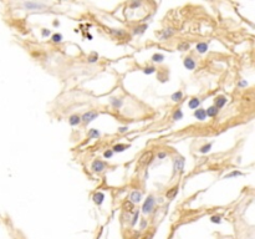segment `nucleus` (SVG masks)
Here are the masks:
<instances>
[{"instance_id":"nucleus-1","label":"nucleus","mask_w":255,"mask_h":239,"mask_svg":"<svg viewBox=\"0 0 255 239\" xmlns=\"http://www.w3.org/2000/svg\"><path fill=\"white\" fill-rule=\"evenodd\" d=\"M155 203H156V198L153 197L152 194L148 196V197L146 198L143 206H142V212H143L144 214H151V213L153 212V208H155Z\"/></svg>"},{"instance_id":"nucleus-2","label":"nucleus","mask_w":255,"mask_h":239,"mask_svg":"<svg viewBox=\"0 0 255 239\" xmlns=\"http://www.w3.org/2000/svg\"><path fill=\"white\" fill-rule=\"evenodd\" d=\"M23 8H25L26 10H42L46 9L47 5L44 3H39V2H25L21 4Z\"/></svg>"},{"instance_id":"nucleus-3","label":"nucleus","mask_w":255,"mask_h":239,"mask_svg":"<svg viewBox=\"0 0 255 239\" xmlns=\"http://www.w3.org/2000/svg\"><path fill=\"white\" fill-rule=\"evenodd\" d=\"M184 162H185V160L182 156H178V157L174 158V161H173V171H174V173H183V171H184Z\"/></svg>"},{"instance_id":"nucleus-4","label":"nucleus","mask_w":255,"mask_h":239,"mask_svg":"<svg viewBox=\"0 0 255 239\" xmlns=\"http://www.w3.org/2000/svg\"><path fill=\"white\" fill-rule=\"evenodd\" d=\"M98 117V112H96V111H88V112H86V113H83L82 115V117H81V121L83 122V123H90V122H92L93 120H96Z\"/></svg>"},{"instance_id":"nucleus-5","label":"nucleus","mask_w":255,"mask_h":239,"mask_svg":"<svg viewBox=\"0 0 255 239\" xmlns=\"http://www.w3.org/2000/svg\"><path fill=\"white\" fill-rule=\"evenodd\" d=\"M105 168H106L105 162H102V161H100V160H95V161L92 162V164H91V169H92L93 172H96V173L102 172Z\"/></svg>"},{"instance_id":"nucleus-6","label":"nucleus","mask_w":255,"mask_h":239,"mask_svg":"<svg viewBox=\"0 0 255 239\" xmlns=\"http://www.w3.org/2000/svg\"><path fill=\"white\" fill-rule=\"evenodd\" d=\"M183 65H184V67L187 69V70H189V71H192V70H194L195 69V66H197V64H195V61L190 58V56H187V58H184V60H183Z\"/></svg>"},{"instance_id":"nucleus-7","label":"nucleus","mask_w":255,"mask_h":239,"mask_svg":"<svg viewBox=\"0 0 255 239\" xmlns=\"http://www.w3.org/2000/svg\"><path fill=\"white\" fill-rule=\"evenodd\" d=\"M142 199V194L139 190H133V192L130 194V202L132 204H136V203H139Z\"/></svg>"},{"instance_id":"nucleus-8","label":"nucleus","mask_w":255,"mask_h":239,"mask_svg":"<svg viewBox=\"0 0 255 239\" xmlns=\"http://www.w3.org/2000/svg\"><path fill=\"white\" fill-rule=\"evenodd\" d=\"M174 32H176V30H174V29H172V28L164 29V30L162 31L161 36H159V40H161V41H164V40L169 39L171 36H173V35H174Z\"/></svg>"},{"instance_id":"nucleus-9","label":"nucleus","mask_w":255,"mask_h":239,"mask_svg":"<svg viewBox=\"0 0 255 239\" xmlns=\"http://www.w3.org/2000/svg\"><path fill=\"white\" fill-rule=\"evenodd\" d=\"M194 117H195L198 121H206V120H207L206 110H204V109H197V110L194 111Z\"/></svg>"},{"instance_id":"nucleus-10","label":"nucleus","mask_w":255,"mask_h":239,"mask_svg":"<svg viewBox=\"0 0 255 239\" xmlns=\"http://www.w3.org/2000/svg\"><path fill=\"white\" fill-rule=\"evenodd\" d=\"M152 160H153V153H152V152H147V153H144V155L141 157L139 163L143 164V166H148V164L152 162Z\"/></svg>"},{"instance_id":"nucleus-11","label":"nucleus","mask_w":255,"mask_h":239,"mask_svg":"<svg viewBox=\"0 0 255 239\" xmlns=\"http://www.w3.org/2000/svg\"><path fill=\"white\" fill-rule=\"evenodd\" d=\"M105 201V194L102 193V192H96L93 194V202L97 204V206H101L102 203H104Z\"/></svg>"},{"instance_id":"nucleus-12","label":"nucleus","mask_w":255,"mask_h":239,"mask_svg":"<svg viewBox=\"0 0 255 239\" xmlns=\"http://www.w3.org/2000/svg\"><path fill=\"white\" fill-rule=\"evenodd\" d=\"M195 50L199 54H206L208 51V42H198L195 46Z\"/></svg>"},{"instance_id":"nucleus-13","label":"nucleus","mask_w":255,"mask_h":239,"mask_svg":"<svg viewBox=\"0 0 255 239\" xmlns=\"http://www.w3.org/2000/svg\"><path fill=\"white\" fill-rule=\"evenodd\" d=\"M188 106H189V109H192V110H197V109H199V106H200V100H199L198 97H193V99L189 100Z\"/></svg>"},{"instance_id":"nucleus-14","label":"nucleus","mask_w":255,"mask_h":239,"mask_svg":"<svg viewBox=\"0 0 255 239\" xmlns=\"http://www.w3.org/2000/svg\"><path fill=\"white\" fill-rule=\"evenodd\" d=\"M225 104H227V97L225 96H218L217 99H215V107L219 110V109H222L223 106H225Z\"/></svg>"},{"instance_id":"nucleus-15","label":"nucleus","mask_w":255,"mask_h":239,"mask_svg":"<svg viewBox=\"0 0 255 239\" xmlns=\"http://www.w3.org/2000/svg\"><path fill=\"white\" fill-rule=\"evenodd\" d=\"M206 113H207V117H215V116H218L219 110L215 106H210L206 110Z\"/></svg>"},{"instance_id":"nucleus-16","label":"nucleus","mask_w":255,"mask_h":239,"mask_svg":"<svg viewBox=\"0 0 255 239\" xmlns=\"http://www.w3.org/2000/svg\"><path fill=\"white\" fill-rule=\"evenodd\" d=\"M69 123H70V126H72V127L79 126V125L81 123V117H80L79 115H72V116L69 118Z\"/></svg>"},{"instance_id":"nucleus-17","label":"nucleus","mask_w":255,"mask_h":239,"mask_svg":"<svg viewBox=\"0 0 255 239\" xmlns=\"http://www.w3.org/2000/svg\"><path fill=\"white\" fill-rule=\"evenodd\" d=\"M178 187H173V188H171L169 190H168V192L166 193V197L168 198V199H173L177 194H178Z\"/></svg>"},{"instance_id":"nucleus-18","label":"nucleus","mask_w":255,"mask_h":239,"mask_svg":"<svg viewBox=\"0 0 255 239\" xmlns=\"http://www.w3.org/2000/svg\"><path fill=\"white\" fill-rule=\"evenodd\" d=\"M127 148H130V145H122V143H118V145H115L113 147H112V152H123L125 150H127Z\"/></svg>"},{"instance_id":"nucleus-19","label":"nucleus","mask_w":255,"mask_h":239,"mask_svg":"<svg viewBox=\"0 0 255 239\" xmlns=\"http://www.w3.org/2000/svg\"><path fill=\"white\" fill-rule=\"evenodd\" d=\"M182 99H183V92H182V91H177V92H174L172 96H171V100H172L173 102H179Z\"/></svg>"},{"instance_id":"nucleus-20","label":"nucleus","mask_w":255,"mask_h":239,"mask_svg":"<svg viewBox=\"0 0 255 239\" xmlns=\"http://www.w3.org/2000/svg\"><path fill=\"white\" fill-rule=\"evenodd\" d=\"M110 101H111V105L113 106V107H116V109H120L121 106H122V100H120V99H117V97H111L110 99Z\"/></svg>"},{"instance_id":"nucleus-21","label":"nucleus","mask_w":255,"mask_h":239,"mask_svg":"<svg viewBox=\"0 0 255 239\" xmlns=\"http://www.w3.org/2000/svg\"><path fill=\"white\" fill-rule=\"evenodd\" d=\"M100 136H101V133H100V131L96 130V128H91V130L88 131V137L92 138V139H96V138H98Z\"/></svg>"},{"instance_id":"nucleus-22","label":"nucleus","mask_w":255,"mask_h":239,"mask_svg":"<svg viewBox=\"0 0 255 239\" xmlns=\"http://www.w3.org/2000/svg\"><path fill=\"white\" fill-rule=\"evenodd\" d=\"M212 147H213V143H207V145H204V146H202L200 148H199V152L200 153H208L210 150H212Z\"/></svg>"},{"instance_id":"nucleus-23","label":"nucleus","mask_w":255,"mask_h":239,"mask_svg":"<svg viewBox=\"0 0 255 239\" xmlns=\"http://www.w3.org/2000/svg\"><path fill=\"white\" fill-rule=\"evenodd\" d=\"M172 118H173V121H179V120H182V118H183V111H182L181 109H177V110L174 111Z\"/></svg>"},{"instance_id":"nucleus-24","label":"nucleus","mask_w":255,"mask_h":239,"mask_svg":"<svg viewBox=\"0 0 255 239\" xmlns=\"http://www.w3.org/2000/svg\"><path fill=\"white\" fill-rule=\"evenodd\" d=\"M189 47H190V44L184 41V42H181V44L178 45L177 49H178L179 51H188V50H189Z\"/></svg>"},{"instance_id":"nucleus-25","label":"nucleus","mask_w":255,"mask_h":239,"mask_svg":"<svg viewBox=\"0 0 255 239\" xmlns=\"http://www.w3.org/2000/svg\"><path fill=\"white\" fill-rule=\"evenodd\" d=\"M163 60H164V55H163V54H158V53H157V54H155V55L152 56V61H153V62H157V64H158V62H162Z\"/></svg>"},{"instance_id":"nucleus-26","label":"nucleus","mask_w":255,"mask_h":239,"mask_svg":"<svg viewBox=\"0 0 255 239\" xmlns=\"http://www.w3.org/2000/svg\"><path fill=\"white\" fill-rule=\"evenodd\" d=\"M146 29H147V25H146V24H143V25H139V26L134 28L133 32H134L136 35H141V34H143V32L146 31Z\"/></svg>"},{"instance_id":"nucleus-27","label":"nucleus","mask_w":255,"mask_h":239,"mask_svg":"<svg viewBox=\"0 0 255 239\" xmlns=\"http://www.w3.org/2000/svg\"><path fill=\"white\" fill-rule=\"evenodd\" d=\"M51 41L53 42H55V44H60L61 41H62V35L61 34H54L53 36H51Z\"/></svg>"},{"instance_id":"nucleus-28","label":"nucleus","mask_w":255,"mask_h":239,"mask_svg":"<svg viewBox=\"0 0 255 239\" xmlns=\"http://www.w3.org/2000/svg\"><path fill=\"white\" fill-rule=\"evenodd\" d=\"M97 60H98V55H97L96 53H92V54L87 58V62H88V64H95V62H97Z\"/></svg>"},{"instance_id":"nucleus-29","label":"nucleus","mask_w":255,"mask_h":239,"mask_svg":"<svg viewBox=\"0 0 255 239\" xmlns=\"http://www.w3.org/2000/svg\"><path fill=\"white\" fill-rule=\"evenodd\" d=\"M143 72H144L146 75H151V74H153V72H156V67H155V66H147V67L143 69Z\"/></svg>"},{"instance_id":"nucleus-30","label":"nucleus","mask_w":255,"mask_h":239,"mask_svg":"<svg viewBox=\"0 0 255 239\" xmlns=\"http://www.w3.org/2000/svg\"><path fill=\"white\" fill-rule=\"evenodd\" d=\"M238 176H243V173L239 172V171H233V172H230L229 174H227L224 178H232V177H238Z\"/></svg>"},{"instance_id":"nucleus-31","label":"nucleus","mask_w":255,"mask_h":239,"mask_svg":"<svg viewBox=\"0 0 255 239\" xmlns=\"http://www.w3.org/2000/svg\"><path fill=\"white\" fill-rule=\"evenodd\" d=\"M111 32L113 34V35H116V36H122V35H125V31H122V30H120V29H112L111 30Z\"/></svg>"},{"instance_id":"nucleus-32","label":"nucleus","mask_w":255,"mask_h":239,"mask_svg":"<svg viewBox=\"0 0 255 239\" xmlns=\"http://www.w3.org/2000/svg\"><path fill=\"white\" fill-rule=\"evenodd\" d=\"M210 222H212V223H220V222H222V218H220L219 216H212Z\"/></svg>"},{"instance_id":"nucleus-33","label":"nucleus","mask_w":255,"mask_h":239,"mask_svg":"<svg viewBox=\"0 0 255 239\" xmlns=\"http://www.w3.org/2000/svg\"><path fill=\"white\" fill-rule=\"evenodd\" d=\"M104 156H105V158H106V160H108V158H111V157L113 156V152H112V150H107V151H105V153H104Z\"/></svg>"},{"instance_id":"nucleus-34","label":"nucleus","mask_w":255,"mask_h":239,"mask_svg":"<svg viewBox=\"0 0 255 239\" xmlns=\"http://www.w3.org/2000/svg\"><path fill=\"white\" fill-rule=\"evenodd\" d=\"M50 34H51V31L47 30V29H42V30H41V35H42L44 37H45V36H49Z\"/></svg>"},{"instance_id":"nucleus-35","label":"nucleus","mask_w":255,"mask_h":239,"mask_svg":"<svg viewBox=\"0 0 255 239\" xmlns=\"http://www.w3.org/2000/svg\"><path fill=\"white\" fill-rule=\"evenodd\" d=\"M245 86H248V82L245 80H240L239 81V87H245Z\"/></svg>"},{"instance_id":"nucleus-36","label":"nucleus","mask_w":255,"mask_h":239,"mask_svg":"<svg viewBox=\"0 0 255 239\" xmlns=\"http://www.w3.org/2000/svg\"><path fill=\"white\" fill-rule=\"evenodd\" d=\"M137 220H138V212H136V214H134V217H133V220H132V223H131V224H132V225H134Z\"/></svg>"},{"instance_id":"nucleus-37","label":"nucleus","mask_w":255,"mask_h":239,"mask_svg":"<svg viewBox=\"0 0 255 239\" xmlns=\"http://www.w3.org/2000/svg\"><path fill=\"white\" fill-rule=\"evenodd\" d=\"M166 156H167V153H166V152H159V153L157 155V157H158L159 160H162V158H164Z\"/></svg>"},{"instance_id":"nucleus-38","label":"nucleus","mask_w":255,"mask_h":239,"mask_svg":"<svg viewBox=\"0 0 255 239\" xmlns=\"http://www.w3.org/2000/svg\"><path fill=\"white\" fill-rule=\"evenodd\" d=\"M144 227H147V222H146V219H142L141 220V229H144Z\"/></svg>"},{"instance_id":"nucleus-39","label":"nucleus","mask_w":255,"mask_h":239,"mask_svg":"<svg viewBox=\"0 0 255 239\" xmlns=\"http://www.w3.org/2000/svg\"><path fill=\"white\" fill-rule=\"evenodd\" d=\"M138 6H141V3H139V2H137V3H131V8H138Z\"/></svg>"},{"instance_id":"nucleus-40","label":"nucleus","mask_w":255,"mask_h":239,"mask_svg":"<svg viewBox=\"0 0 255 239\" xmlns=\"http://www.w3.org/2000/svg\"><path fill=\"white\" fill-rule=\"evenodd\" d=\"M127 130H128L127 127H120V132H121V133H125Z\"/></svg>"},{"instance_id":"nucleus-41","label":"nucleus","mask_w":255,"mask_h":239,"mask_svg":"<svg viewBox=\"0 0 255 239\" xmlns=\"http://www.w3.org/2000/svg\"><path fill=\"white\" fill-rule=\"evenodd\" d=\"M87 37L91 40V39H92V35H91V34H87Z\"/></svg>"}]
</instances>
